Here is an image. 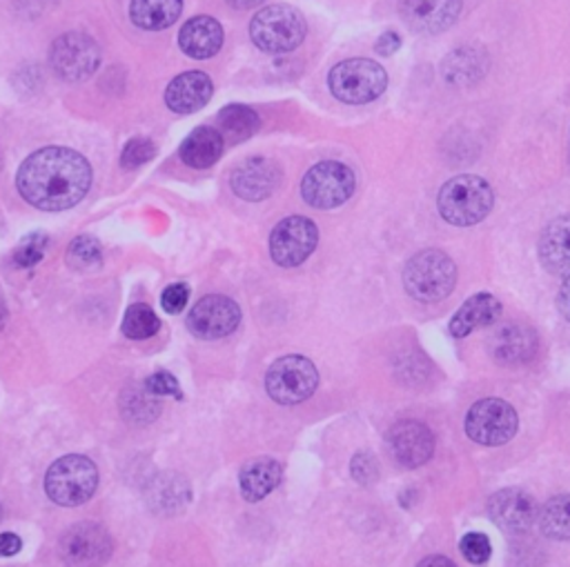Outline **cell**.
I'll return each mask as SVG.
<instances>
[{"instance_id":"obj_7","label":"cell","mask_w":570,"mask_h":567,"mask_svg":"<svg viewBox=\"0 0 570 567\" xmlns=\"http://www.w3.org/2000/svg\"><path fill=\"white\" fill-rule=\"evenodd\" d=\"M319 386L314 363L301 354H288L274 360L266 376V390L279 406H297L308 401Z\"/></svg>"},{"instance_id":"obj_27","label":"cell","mask_w":570,"mask_h":567,"mask_svg":"<svg viewBox=\"0 0 570 567\" xmlns=\"http://www.w3.org/2000/svg\"><path fill=\"white\" fill-rule=\"evenodd\" d=\"M486 67H488V59H486L484 50L462 48L446 59L444 76L448 83L468 85V83H475L477 78H481L486 74Z\"/></svg>"},{"instance_id":"obj_25","label":"cell","mask_w":570,"mask_h":567,"mask_svg":"<svg viewBox=\"0 0 570 567\" xmlns=\"http://www.w3.org/2000/svg\"><path fill=\"white\" fill-rule=\"evenodd\" d=\"M224 134L215 127H199L189 134L180 145V160L187 167L206 169L213 167L224 154Z\"/></svg>"},{"instance_id":"obj_33","label":"cell","mask_w":570,"mask_h":567,"mask_svg":"<svg viewBox=\"0 0 570 567\" xmlns=\"http://www.w3.org/2000/svg\"><path fill=\"white\" fill-rule=\"evenodd\" d=\"M48 243H50V239L43 237V234L28 237V239L19 245V250H17V254H14V263H17L19 267H25V270H28V267H34V265L41 263V259L45 256Z\"/></svg>"},{"instance_id":"obj_3","label":"cell","mask_w":570,"mask_h":567,"mask_svg":"<svg viewBox=\"0 0 570 567\" xmlns=\"http://www.w3.org/2000/svg\"><path fill=\"white\" fill-rule=\"evenodd\" d=\"M457 265L442 250H424L404 267V287L419 303H439L455 290Z\"/></svg>"},{"instance_id":"obj_26","label":"cell","mask_w":570,"mask_h":567,"mask_svg":"<svg viewBox=\"0 0 570 567\" xmlns=\"http://www.w3.org/2000/svg\"><path fill=\"white\" fill-rule=\"evenodd\" d=\"M183 12V0H132L129 17L141 30L158 32L172 28Z\"/></svg>"},{"instance_id":"obj_38","label":"cell","mask_w":570,"mask_h":567,"mask_svg":"<svg viewBox=\"0 0 570 567\" xmlns=\"http://www.w3.org/2000/svg\"><path fill=\"white\" fill-rule=\"evenodd\" d=\"M400 48H402V36L397 32H386V34L379 36V41L374 43V50L379 54H384V56L395 54Z\"/></svg>"},{"instance_id":"obj_17","label":"cell","mask_w":570,"mask_h":567,"mask_svg":"<svg viewBox=\"0 0 570 567\" xmlns=\"http://www.w3.org/2000/svg\"><path fill=\"white\" fill-rule=\"evenodd\" d=\"M230 182L243 201H263L279 187L281 169L268 158H248L232 171Z\"/></svg>"},{"instance_id":"obj_11","label":"cell","mask_w":570,"mask_h":567,"mask_svg":"<svg viewBox=\"0 0 570 567\" xmlns=\"http://www.w3.org/2000/svg\"><path fill=\"white\" fill-rule=\"evenodd\" d=\"M50 65L59 78L68 83H81L99 70L101 50L87 34H63L50 50Z\"/></svg>"},{"instance_id":"obj_41","label":"cell","mask_w":570,"mask_h":567,"mask_svg":"<svg viewBox=\"0 0 570 567\" xmlns=\"http://www.w3.org/2000/svg\"><path fill=\"white\" fill-rule=\"evenodd\" d=\"M417 567H457V565L446 556H428Z\"/></svg>"},{"instance_id":"obj_18","label":"cell","mask_w":570,"mask_h":567,"mask_svg":"<svg viewBox=\"0 0 570 567\" xmlns=\"http://www.w3.org/2000/svg\"><path fill=\"white\" fill-rule=\"evenodd\" d=\"M213 92H215V85L208 74L185 72L169 83L165 92V103L176 114H193L208 105V101L213 98Z\"/></svg>"},{"instance_id":"obj_28","label":"cell","mask_w":570,"mask_h":567,"mask_svg":"<svg viewBox=\"0 0 570 567\" xmlns=\"http://www.w3.org/2000/svg\"><path fill=\"white\" fill-rule=\"evenodd\" d=\"M539 527L548 538L568 540L570 538V494L552 496L539 512Z\"/></svg>"},{"instance_id":"obj_24","label":"cell","mask_w":570,"mask_h":567,"mask_svg":"<svg viewBox=\"0 0 570 567\" xmlns=\"http://www.w3.org/2000/svg\"><path fill=\"white\" fill-rule=\"evenodd\" d=\"M493 356L504 365H519L535 356L537 334L526 325H506L493 338Z\"/></svg>"},{"instance_id":"obj_20","label":"cell","mask_w":570,"mask_h":567,"mask_svg":"<svg viewBox=\"0 0 570 567\" xmlns=\"http://www.w3.org/2000/svg\"><path fill=\"white\" fill-rule=\"evenodd\" d=\"M178 45L189 59H213L224 45V28L213 17L189 19L178 34Z\"/></svg>"},{"instance_id":"obj_1","label":"cell","mask_w":570,"mask_h":567,"mask_svg":"<svg viewBox=\"0 0 570 567\" xmlns=\"http://www.w3.org/2000/svg\"><path fill=\"white\" fill-rule=\"evenodd\" d=\"M92 185V167L74 149L45 147L32 154L17 174L21 197L45 212H63L79 206Z\"/></svg>"},{"instance_id":"obj_21","label":"cell","mask_w":570,"mask_h":567,"mask_svg":"<svg viewBox=\"0 0 570 567\" xmlns=\"http://www.w3.org/2000/svg\"><path fill=\"white\" fill-rule=\"evenodd\" d=\"M539 261L555 276H570V214L546 225L539 239Z\"/></svg>"},{"instance_id":"obj_40","label":"cell","mask_w":570,"mask_h":567,"mask_svg":"<svg viewBox=\"0 0 570 567\" xmlns=\"http://www.w3.org/2000/svg\"><path fill=\"white\" fill-rule=\"evenodd\" d=\"M557 307H559L561 316L570 323V276H566V281L557 294Z\"/></svg>"},{"instance_id":"obj_13","label":"cell","mask_w":570,"mask_h":567,"mask_svg":"<svg viewBox=\"0 0 570 567\" xmlns=\"http://www.w3.org/2000/svg\"><path fill=\"white\" fill-rule=\"evenodd\" d=\"M241 323V307L221 294L204 296L187 314V329L197 338L215 340L232 334Z\"/></svg>"},{"instance_id":"obj_6","label":"cell","mask_w":570,"mask_h":567,"mask_svg":"<svg viewBox=\"0 0 570 567\" xmlns=\"http://www.w3.org/2000/svg\"><path fill=\"white\" fill-rule=\"evenodd\" d=\"M308 34L305 19L292 6H270L261 10L250 23L252 43L268 54H283L297 50Z\"/></svg>"},{"instance_id":"obj_31","label":"cell","mask_w":570,"mask_h":567,"mask_svg":"<svg viewBox=\"0 0 570 567\" xmlns=\"http://www.w3.org/2000/svg\"><path fill=\"white\" fill-rule=\"evenodd\" d=\"M103 261V250L101 243L92 237H79L76 241H72L70 250H68V263L76 270H90L101 265Z\"/></svg>"},{"instance_id":"obj_43","label":"cell","mask_w":570,"mask_h":567,"mask_svg":"<svg viewBox=\"0 0 570 567\" xmlns=\"http://www.w3.org/2000/svg\"><path fill=\"white\" fill-rule=\"evenodd\" d=\"M6 323H8V305H6L3 296H0V329L6 327Z\"/></svg>"},{"instance_id":"obj_23","label":"cell","mask_w":570,"mask_h":567,"mask_svg":"<svg viewBox=\"0 0 570 567\" xmlns=\"http://www.w3.org/2000/svg\"><path fill=\"white\" fill-rule=\"evenodd\" d=\"M281 476H283V470L277 459L272 456L252 459L239 472L241 496L248 503H257L277 490V485L281 483Z\"/></svg>"},{"instance_id":"obj_35","label":"cell","mask_w":570,"mask_h":567,"mask_svg":"<svg viewBox=\"0 0 570 567\" xmlns=\"http://www.w3.org/2000/svg\"><path fill=\"white\" fill-rule=\"evenodd\" d=\"M143 388L152 397H174V399H180V386H178V381L169 371H154L152 376L145 378Z\"/></svg>"},{"instance_id":"obj_2","label":"cell","mask_w":570,"mask_h":567,"mask_svg":"<svg viewBox=\"0 0 570 567\" xmlns=\"http://www.w3.org/2000/svg\"><path fill=\"white\" fill-rule=\"evenodd\" d=\"M495 206L493 187L473 174L450 178L437 197L439 214L446 223L457 228H470L481 223Z\"/></svg>"},{"instance_id":"obj_16","label":"cell","mask_w":570,"mask_h":567,"mask_svg":"<svg viewBox=\"0 0 570 567\" xmlns=\"http://www.w3.org/2000/svg\"><path fill=\"white\" fill-rule=\"evenodd\" d=\"M404 23L426 36L446 32L462 12V0H400Z\"/></svg>"},{"instance_id":"obj_37","label":"cell","mask_w":570,"mask_h":567,"mask_svg":"<svg viewBox=\"0 0 570 567\" xmlns=\"http://www.w3.org/2000/svg\"><path fill=\"white\" fill-rule=\"evenodd\" d=\"M352 476L354 481H359L361 485H367L372 481H376L379 476V468H376V461L372 454H365V452H359L354 459H352Z\"/></svg>"},{"instance_id":"obj_30","label":"cell","mask_w":570,"mask_h":567,"mask_svg":"<svg viewBox=\"0 0 570 567\" xmlns=\"http://www.w3.org/2000/svg\"><path fill=\"white\" fill-rule=\"evenodd\" d=\"M121 329L132 340H145V338H152L160 329V321L147 305L136 303V305L127 307Z\"/></svg>"},{"instance_id":"obj_44","label":"cell","mask_w":570,"mask_h":567,"mask_svg":"<svg viewBox=\"0 0 570 567\" xmlns=\"http://www.w3.org/2000/svg\"><path fill=\"white\" fill-rule=\"evenodd\" d=\"M0 516H3V507H0Z\"/></svg>"},{"instance_id":"obj_42","label":"cell","mask_w":570,"mask_h":567,"mask_svg":"<svg viewBox=\"0 0 570 567\" xmlns=\"http://www.w3.org/2000/svg\"><path fill=\"white\" fill-rule=\"evenodd\" d=\"M261 3H263V0H228V6L235 8V10H252Z\"/></svg>"},{"instance_id":"obj_32","label":"cell","mask_w":570,"mask_h":567,"mask_svg":"<svg viewBox=\"0 0 570 567\" xmlns=\"http://www.w3.org/2000/svg\"><path fill=\"white\" fill-rule=\"evenodd\" d=\"M459 549L464 554V558L473 565H486L490 560V554H493V545H490V538L481 532H470L462 538L459 543Z\"/></svg>"},{"instance_id":"obj_22","label":"cell","mask_w":570,"mask_h":567,"mask_svg":"<svg viewBox=\"0 0 570 567\" xmlns=\"http://www.w3.org/2000/svg\"><path fill=\"white\" fill-rule=\"evenodd\" d=\"M501 316V303L493 294L470 296L450 318V334L455 338H466L468 334L493 325Z\"/></svg>"},{"instance_id":"obj_8","label":"cell","mask_w":570,"mask_h":567,"mask_svg":"<svg viewBox=\"0 0 570 567\" xmlns=\"http://www.w3.org/2000/svg\"><path fill=\"white\" fill-rule=\"evenodd\" d=\"M356 187L354 171L339 160L317 162L301 182L303 201L317 210H332L343 206Z\"/></svg>"},{"instance_id":"obj_39","label":"cell","mask_w":570,"mask_h":567,"mask_svg":"<svg viewBox=\"0 0 570 567\" xmlns=\"http://www.w3.org/2000/svg\"><path fill=\"white\" fill-rule=\"evenodd\" d=\"M23 549L21 536L14 532H3L0 534V556H17Z\"/></svg>"},{"instance_id":"obj_15","label":"cell","mask_w":570,"mask_h":567,"mask_svg":"<svg viewBox=\"0 0 570 567\" xmlns=\"http://www.w3.org/2000/svg\"><path fill=\"white\" fill-rule=\"evenodd\" d=\"M388 450L393 459L408 470L426 465L435 454V437L419 421H402L388 432Z\"/></svg>"},{"instance_id":"obj_4","label":"cell","mask_w":570,"mask_h":567,"mask_svg":"<svg viewBox=\"0 0 570 567\" xmlns=\"http://www.w3.org/2000/svg\"><path fill=\"white\" fill-rule=\"evenodd\" d=\"M328 87L341 103L363 105L386 92L388 74L370 59H350L330 70Z\"/></svg>"},{"instance_id":"obj_12","label":"cell","mask_w":570,"mask_h":567,"mask_svg":"<svg viewBox=\"0 0 570 567\" xmlns=\"http://www.w3.org/2000/svg\"><path fill=\"white\" fill-rule=\"evenodd\" d=\"M317 243V225L305 217H290L272 230L270 256L279 267H299L312 256Z\"/></svg>"},{"instance_id":"obj_29","label":"cell","mask_w":570,"mask_h":567,"mask_svg":"<svg viewBox=\"0 0 570 567\" xmlns=\"http://www.w3.org/2000/svg\"><path fill=\"white\" fill-rule=\"evenodd\" d=\"M219 120H221L224 132H226L232 140H246V138H250V136L259 129V125H261L259 114H257L252 107H246V105H228V107L219 114Z\"/></svg>"},{"instance_id":"obj_34","label":"cell","mask_w":570,"mask_h":567,"mask_svg":"<svg viewBox=\"0 0 570 567\" xmlns=\"http://www.w3.org/2000/svg\"><path fill=\"white\" fill-rule=\"evenodd\" d=\"M154 154H156V147H154L152 140H147V138H132L125 145L123 154H121V165L125 169H136V167L145 165L147 160H152Z\"/></svg>"},{"instance_id":"obj_19","label":"cell","mask_w":570,"mask_h":567,"mask_svg":"<svg viewBox=\"0 0 570 567\" xmlns=\"http://www.w3.org/2000/svg\"><path fill=\"white\" fill-rule=\"evenodd\" d=\"M193 498V490L183 474L176 472H163L154 476L145 490V501L152 512L160 516H174L183 512Z\"/></svg>"},{"instance_id":"obj_10","label":"cell","mask_w":570,"mask_h":567,"mask_svg":"<svg viewBox=\"0 0 570 567\" xmlns=\"http://www.w3.org/2000/svg\"><path fill=\"white\" fill-rule=\"evenodd\" d=\"M112 536L101 523H76L61 536L59 554L68 567H103L112 556Z\"/></svg>"},{"instance_id":"obj_5","label":"cell","mask_w":570,"mask_h":567,"mask_svg":"<svg viewBox=\"0 0 570 567\" xmlns=\"http://www.w3.org/2000/svg\"><path fill=\"white\" fill-rule=\"evenodd\" d=\"M99 487L96 465L81 454L59 459L45 474V492L61 507L87 503Z\"/></svg>"},{"instance_id":"obj_9","label":"cell","mask_w":570,"mask_h":567,"mask_svg":"<svg viewBox=\"0 0 570 567\" xmlns=\"http://www.w3.org/2000/svg\"><path fill=\"white\" fill-rule=\"evenodd\" d=\"M519 428L517 412L501 399L477 401L466 414V434L470 441L488 448L508 443Z\"/></svg>"},{"instance_id":"obj_36","label":"cell","mask_w":570,"mask_h":567,"mask_svg":"<svg viewBox=\"0 0 570 567\" xmlns=\"http://www.w3.org/2000/svg\"><path fill=\"white\" fill-rule=\"evenodd\" d=\"M187 301H189V287L185 283H174V285L165 287L160 294V305L167 314L183 312Z\"/></svg>"},{"instance_id":"obj_14","label":"cell","mask_w":570,"mask_h":567,"mask_svg":"<svg viewBox=\"0 0 570 567\" xmlns=\"http://www.w3.org/2000/svg\"><path fill=\"white\" fill-rule=\"evenodd\" d=\"M488 514L493 523L508 534H524L528 532L537 516L539 507L532 494H528L521 487H506L490 496L488 501Z\"/></svg>"}]
</instances>
